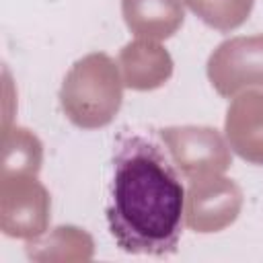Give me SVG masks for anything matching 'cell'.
Returning a JSON list of instances; mask_svg holds the SVG:
<instances>
[{
	"label": "cell",
	"mask_w": 263,
	"mask_h": 263,
	"mask_svg": "<svg viewBox=\"0 0 263 263\" xmlns=\"http://www.w3.org/2000/svg\"><path fill=\"white\" fill-rule=\"evenodd\" d=\"M185 189L173 156L146 134H121L111 160L107 224L117 247L134 255L177 251Z\"/></svg>",
	"instance_id": "cell-1"
},
{
	"label": "cell",
	"mask_w": 263,
	"mask_h": 263,
	"mask_svg": "<svg viewBox=\"0 0 263 263\" xmlns=\"http://www.w3.org/2000/svg\"><path fill=\"white\" fill-rule=\"evenodd\" d=\"M60 103L66 117L84 129L111 123L121 107V78L107 53H88L66 74Z\"/></svg>",
	"instance_id": "cell-2"
},
{
	"label": "cell",
	"mask_w": 263,
	"mask_h": 263,
	"mask_svg": "<svg viewBox=\"0 0 263 263\" xmlns=\"http://www.w3.org/2000/svg\"><path fill=\"white\" fill-rule=\"evenodd\" d=\"M208 78L222 97L263 86V33L220 43L208 60Z\"/></svg>",
	"instance_id": "cell-3"
},
{
	"label": "cell",
	"mask_w": 263,
	"mask_h": 263,
	"mask_svg": "<svg viewBox=\"0 0 263 263\" xmlns=\"http://www.w3.org/2000/svg\"><path fill=\"white\" fill-rule=\"evenodd\" d=\"M177 168L189 181L214 177L230 166V154L218 129L212 127H166L160 129Z\"/></svg>",
	"instance_id": "cell-4"
},
{
	"label": "cell",
	"mask_w": 263,
	"mask_h": 263,
	"mask_svg": "<svg viewBox=\"0 0 263 263\" xmlns=\"http://www.w3.org/2000/svg\"><path fill=\"white\" fill-rule=\"evenodd\" d=\"M226 136L234 152L263 164V95L247 92L232 101L226 115Z\"/></svg>",
	"instance_id": "cell-5"
},
{
	"label": "cell",
	"mask_w": 263,
	"mask_h": 263,
	"mask_svg": "<svg viewBox=\"0 0 263 263\" xmlns=\"http://www.w3.org/2000/svg\"><path fill=\"white\" fill-rule=\"evenodd\" d=\"M125 25L138 37L164 39L183 23V8L177 0H123Z\"/></svg>",
	"instance_id": "cell-6"
},
{
	"label": "cell",
	"mask_w": 263,
	"mask_h": 263,
	"mask_svg": "<svg viewBox=\"0 0 263 263\" xmlns=\"http://www.w3.org/2000/svg\"><path fill=\"white\" fill-rule=\"evenodd\" d=\"M183 2L205 25L224 33L240 27L253 8V0H183Z\"/></svg>",
	"instance_id": "cell-7"
}]
</instances>
